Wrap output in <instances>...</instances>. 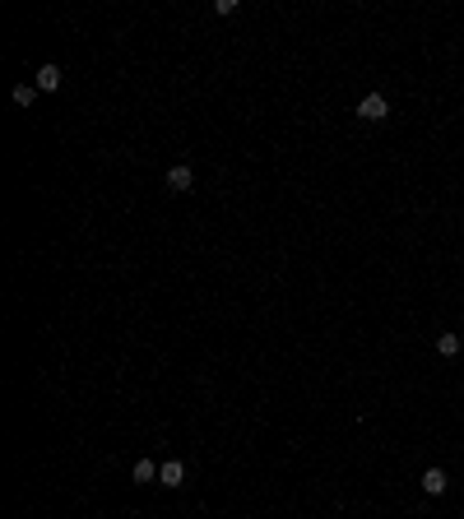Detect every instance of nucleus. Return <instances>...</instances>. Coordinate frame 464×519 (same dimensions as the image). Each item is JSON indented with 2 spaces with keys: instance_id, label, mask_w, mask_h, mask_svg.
<instances>
[{
  "instance_id": "1",
  "label": "nucleus",
  "mask_w": 464,
  "mask_h": 519,
  "mask_svg": "<svg viewBox=\"0 0 464 519\" xmlns=\"http://www.w3.org/2000/svg\"><path fill=\"white\" fill-rule=\"evenodd\" d=\"M357 116H362V121H386V116H390V102L381 98V93H367V98L357 102Z\"/></svg>"
},
{
  "instance_id": "2",
  "label": "nucleus",
  "mask_w": 464,
  "mask_h": 519,
  "mask_svg": "<svg viewBox=\"0 0 464 519\" xmlns=\"http://www.w3.org/2000/svg\"><path fill=\"white\" fill-rule=\"evenodd\" d=\"M168 190H177V195H186V190H195V172L186 167V163H177V167L168 172Z\"/></svg>"
},
{
  "instance_id": "3",
  "label": "nucleus",
  "mask_w": 464,
  "mask_h": 519,
  "mask_svg": "<svg viewBox=\"0 0 464 519\" xmlns=\"http://www.w3.org/2000/svg\"><path fill=\"white\" fill-rule=\"evenodd\" d=\"M158 482H163V487H181V482H186V464H181V459L158 464Z\"/></svg>"
},
{
  "instance_id": "4",
  "label": "nucleus",
  "mask_w": 464,
  "mask_h": 519,
  "mask_svg": "<svg viewBox=\"0 0 464 519\" xmlns=\"http://www.w3.org/2000/svg\"><path fill=\"white\" fill-rule=\"evenodd\" d=\"M418 482H422V491H427V496H441V491L450 487V477L441 473V468H427V473L418 477Z\"/></svg>"
},
{
  "instance_id": "5",
  "label": "nucleus",
  "mask_w": 464,
  "mask_h": 519,
  "mask_svg": "<svg viewBox=\"0 0 464 519\" xmlns=\"http://www.w3.org/2000/svg\"><path fill=\"white\" fill-rule=\"evenodd\" d=\"M37 89H42V93L61 89V65H42V70H37Z\"/></svg>"
},
{
  "instance_id": "6",
  "label": "nucleus",
  "mask_w": 464,
  "mask_h": 519,
  "mask_svg": "<svg viewBox=\"0 0 464 519\" xmlns=\"http://www.w3.org/2000/svg\"><path fill=\"white\" fill-rule=\"evenodd\" d=\"M130 477H135V482H158V464H154V459H135Z\"/></svg>"
},
{
  "instance_id": "7",
  "label": "nucleus",
  "mask_w": 464,
  "mask_h": 519,
  "mask_svg": "<svg viewBox=\"0 0 464 519\" xmlns=\"http://www.w3.org/2000/svg\"><path fill=\"white\" fill-rule=\"evenodd\" d=\"M436 352H441V357H455V352H460V334H436Z\"/></svg>"
},
{
  "instance_id": "8",
  "label": "nucleus",
  "mask_w": 464,
  "mask_h": 519,
  "mask_svg": "<svg viewBox=\"0 0 464 519\" xmlns=\"http://www.w3.org/2000/svg\"><path fill=\"white\" fill-rule=\"evenodd\" d=\"M33 98H37V89H28V84H19V89H15V102H19V107H28Z\"/></svg>"
},
{
  "instance_id": "9",
  "label": "nucleus",
  "mask_w": 464,
  "mask_h": 519,
  "mask_svg": "<svg viewBox=\"0 0 464 519\" xmlns=\"http://www.w3.org/2000/svg\"><path fill=\"white\" fill-rule=\"evenodd\" d=\"M214 15H218V19H228V15H237V0H214Z\"/></svg>"
}]
</instances>
